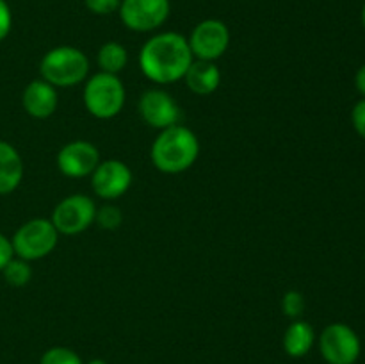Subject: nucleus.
I'll list each match as a JSON object with an SVG mask.
<instances>
[{
  "label": "nucleus",
  "mask_w": 365,
  "mask_h": 364,
  "mask_svg": "<svg viewBox=\"0 0 365 364\" xmlns=\"http://www.w3.org/2000/svg\"><path fill=\"white\" fill-rule=\"evenodd\" d=\"M195 61L187 38L178 32H160L143 45L139 66L150 81L157 84H171L184 79L185 71Z\"/></svg>",
  "instance_id": "nucleus-1"
},
{
  "label": "nucleus",
  "mask_w": 365,
  "mask_h": 364,
  "mask_svg": "<svg viewBox=\"0 0 365 364\" xmlns=\"http://www.w3.org/2000/svg\"><path fill=\"white\" fill-rule=\"evenodd\" d=\"M200 141L191 128L173 125L160 131L152 145V161L163 173H182L198 159Z\"/></svg>",
  "instance_id": "nucleus-2"
},
{
  "label": "nucleus",
  "mask_w": 365,
  "mask_h": 364,
  "mask_svg": "<svg viewBox=\"0 0 365 364\" xmlns=\"http://www.w3.org/2000/svg\"><path fill=\"white\" fill-rule=\"evenodd\" d=\"M89 71V59L75 46H57L48 50L39 63L41 79L53 88H73Z\"/></svg>",
  "instance_id": "nucleus-3"
},
{
  "label": "nucleus",
  "mask_w": 365,
  "mask_h": 364,
  "mask_svg": "<svg viewBox=\"0 0 365 364\" xmlns=\"http://www.w3.org/2000/svg\"><path fill=\"white\" fill-rule=\"evenodd\" d=\"M84 106L98 120H109L118 116L125 106V86L118 75H93L84 88Z\"/></svg>",
  "instance_id": "nucleus-4"
},
{
  "label": "nucleus",
  "mask_w": 365,
  "mask_h": 364,
  "mask_svg": "<svg viewBox=\"0 0 365 364\" xmlns=\"http://www.w3.org/2000/svg\"><path fill=\"white\" fill-rule=\"evenodd\" d=\"M59 241V232L53 223L45 218L29 220L14 232L11 245L14 256L25 261H38L53 252Z\"/></svg>",
  "instance_id": "nucleus-5"
},
{
  "label": "nucleus",
  "mask_w": 365,
  "mask_h": 364,
  "mask_svg": "<svg viewBox=\"0 0 365 364\" xmlns=\"http://www.w3.org/2000/svg\"><path fill=\"white\" fill-rule=\"evenodd\" d=\"M319 352L328 364H355L362 352V343L349 325L331 323L321 332Z\"/></svg>",
  "instance_id": "nucleus-6"
},
{
  "label": "nucleus",
  "mask_w": 365,
  "mask_h": 364,
  "mask_svg": "<svg viewBox=\"0 0 365 364\" xmlns=\"http://www.w3.org/2000/svg\"><path fill=\"white\" fill-rule=\"evenodd\" d=\"M96 206L86 195H71L61 200L53 209L50 221L59 234L75 236L84 232L95 221Z\"/></svg>",
  "instance_id": "nucleus-7"
},
{
  "label": "nucleus",
  "mask_w": 365,
  "mask_h": 364,
  "mask_svg": "<svg viewBox=\"0 0 365 364\" xmlns=\"http://www.w3.org/2000/svg\"><path fill=\"white\" fill-rule=\"evenodd\" d=\"M170 11V0H121L118 13L127 29L150 32L164 25Z\"/></svg>",
  "instance_id": "nucleus-8"
},
{
  "label": "nucleus",
  "mask_w": 365,
  "mask_h": 364,
  "mask_svg": "<svg viewBox=\"0 0 365 364\" xmlns=\"http://www.w3.org/2000/svg\"><path fill=\"white\" fill-rule=\"evenodd\" d=\"M192 57L202 61H216L227 52L230 45V31L227 25L216 18L203 20L192 29L187 38Z\"/></svg>",
  "instance_id": "nucleus-9"
},
{
  "label": "nucleus",
  "mask_w": 365,
  "mask_h": 364,
  "mask_svg": "<svg viewBox=\"0 0 365 364\" xmlns=\"http://www.w3.org/2000/svg\"><path fill=\"white\" fill-rule=\"evenodd\" d=\"M132 171L123 161L109 159L100 163L91 173L93 191L103 200H116L128 191Z\"/></svg>",
  "instance_id": "nucleus-10"
},
{
  "label": "nucleus",
  "mask_w": 365,
  "mask_h": 364,
  "mask_svg": "<svg viewBox=\"0 0 365 364\" xmlns=\"http://www.w3.org/2000/svg\"><path fill=\"white\" fill-rule=\"evenodd\" d=\"M139 114L153 128L173 127L180 121V107L170 93L163 89H148L139 100Z\"/></svg>",
  "instance_id": "nucleus-11"
},
{
  "label": "nucleus",
  "mask_w": 365,
  "mask_h": 364,
  "mask_svg": "<svg viewBox=\"0 0 365 364\" xmlns=\"http://www.w3.org/2000/svg\"><path fill=\"white\" fill-rule=\"evenodd\" d=\"M100 164V152L93 143L77 139L63 148L57 153V166L61 173L71 178L88 177L95 171V168Z\"/></svg>",
  "instance_id": "nucleus-12"
},
{
  "label": "nucleus",
  "mask_w": 365,
  "mask_h": 364,
  "mask_svg": "<svg viewBox=\"0 0 365 364\" xmlns=\"http://www.w3.org/2000/svg\"><path fill=\"white\" fill-rule=\"evenodd\" d=\"M21 103L29 116L45 120L52 116L57 109V91L52 84L45 82L43 79L29 82L27 88L21 95Z\"/></svg>",
  "instance_id": "nucleus-13"
},
{
  "label": "nucleus",
  "mask_w": 365,
  "mask_h": 364,
  "mask_svg": "<svg viewBox=\"0 0 365 364\" xmlns=\"http://www.w3.org/2000/svg\"><path fill=\"white\" fill-rule=\"evenodd\" d=\"M185 84L196 95H212L221 84V71L214 64V61H192L191 66L187 68L184 75Z\"/></svg>",
  "instance_id": "nucleus-14"
},
{
  "label": "nucleus",
  "mask_w": 365,
  "mask_h": 364,
  "mask_svg": "<svg viewBox=\"0 0 365 364\" xmlns=\"http://www.w3.org/2000/svg\"><path fill=\"white\" fill-rule=\"evenodd\" d=\"M24 178V161L11 143L0 139V195L13 193Z\"/></svg>",
  "instance_id": "nucleus-15"
},
{
  "label": "nucleus",
  "mask_w": 365,
  "mask_h": 364,
  "mask_svg": "<svg viewBox=\"0 0 365 364\" xmlns=\"http://www.w3.org/2000/svg\"><path fill=\"white\" fill-rule=\"evenodd\" d=\"M316 343V332L312 325L303 320H294L284 334V350L289 357H305Z\"/></svg>",
  "instance_id": "nucleus-16"
},
{
  "label": "nucleus",
  "mask_w": 365,
  "mask_h": 364,
  "mask_svg": "<svg viewBox=\"0 0 365 364\" xmlns=\"http://www.w3.org/2000/svg\"><path fill=\"white\" fill-rule=\"evenodd\" d=\"M127 49L118 41L103 43L98 52V64L106 74L118 75L125 66H127Z\"/></svg>",
  "instance_id": "nucleus-17"
},
{
  "label": "nucleus",
  "mask_w": 365,
  "mask_h": 364,
  "mask_svg": "<svg viewBox=\"0 0 365 364\" xmlns=\"http://www.w3.org/2000/svg\"><path fill=\"white\" fill-rule=\"evenodd\" d=\"M2 275L9 285H13V288H24V285H27L31 282L32 268L29 264V261L20 259V257H13L2 270Z\"/></svg>",
  "instance_id": "nucleus-18"
},
{
  "label": "nucleus",
  "mask_w": 365,
  "mask_h": 364,
  "mask_svg": "<svg viewBox=\"0 0 365 364\" xmlns=\"http://www.w3.org/2000/svg\"><path fill=\"white\" fill-rule=\"evenodd\" d=\"M39 364H84L78 353L66 346H52L39 359Z\"/></svg>",
  "instance_id": "nucleus-19"
},
{
  "label": "nucleus",
  "mask_w": 365,
  "mask_h": 364,
  "mask_svg": "<svg viewBox=\"0 0 365 364\" xmlns=\"http://www.w3.org/2000/svg\"><path fill=\"white\" fill-rule=\"evenodd\" d=\"M95 220L98 221V225L106 231H116L118 227L123 221V214H121L120 207L116 206H103L96 211Z\"/></svg>",
  "instance_id": "nucleus-20"
},
{
  "label": "nucleus",
  "mask_w": 365,
  "mask_h": 364,
  "mask_svg": "<svg viewBox=\"0 0 365 364\" xmlns=\"http://www.w3.org/2000/svg\"><path fill=\"white\" fill-rule=\"evenodd\" d=\"M282 309H284L285 316L291 320H298L305 310V298L299 291H287L282 298Z\"/></svg>",
  "instance_id": "nucleus-21"
},
{
  "label": "nucleus",
  "mask_w": 365,
  "mask_h": 364,
  "mask_svg": "<svg viewBox=\"0 0 365 364\" xmlns=\"http://www.w3.org/2000/svg\"><path fill=\"white\" fill-rule=\"evenodd\" d=\"M84 4L91 13L103 16L120 9L121 0H84Z\"/></svg>",
  "instance_id": "nucleus-22"
},
{
  "label": "nucleus",
  "mask_w": 365,
  "mask_h": 364,
  "mask_svg": "<svg viewBox=\"0 0 365 364\" xmlns=\"http://www.w3.org/2000/svg\"><path fill=\"white\" fill-rule=\"evenodd\" d=\"M351 121L356 134H359L362 139H365V98L359 100V102L355 103V107H353Z\"/></svg>",
  "instance_id": "nucleus-23"
},
{
  "label": "nucleus",
  "mask_w": 365,
  "mask_h": 364,
  "mask_svg": "<svg viewBox=\"0 0 365 364\" xmlns=\"http://www.w3.org/2000/svg\"><path fill=\"white\" fill-rule=\"evenodd\" d=\"M13 27V14H11L9 4L6 0H0V41L7 38Z\"/></svg>",
  "instance_id": "nucleus-24"
},
{
  "label": "nucleus",
  "mask_w": 365,
  "mask_h": 364,
  "mask_svg": "<svg viewBox=\"0 0 365 364\" xmlns=\"http://www.w3.org/2000/svg\"><path fill=\"white\" fill-rule=\"evenodd\" d=\"M13 257H14V252H13V245H11V239L6 238L4 234H0V273H2L6 264L9 263Z\"/></svg>",
  "instance_id": "nucleus-25"
},
{
  "label": "nucleus",
  "mask_w": 365,
  "mask_h": 364,
  "mask_svg": "<svg viewBox=\"0 0 365 364\" xmlns=\"http://www.w3.org/2000/svg\"><path fill=\"white\" fill-rule=\"evenodd\" d=\"M355 88L359 89L360 95L365 98V64L364 66L359 68V71H356L355 75Z\"/></svg>",
  "instance_id": "nucleus-26"
},
{
  "label": "nucleus",
  "mask_w": 365,
  "mask_h": 364,
  "mask_svg": "<svg viewBox=\"0 0 365 364\" xmlns=\"http://www.w3.org/2000/svg\"><path fill=\"white\" fill-rule=\"evenodd\" d=\"M86 364H107V363L103 359H91L89 363H86Z\"/></svg>",
  "instance_id": "nucleus-27"
},
{
  "label": "nucleus",
  "mask_w": 365,
  "mask_h": 364,
  "mask_svg": "<svg viewBox=\"0 0 365 364\" xmlns=\"http://www.w3.org/2000/svg\"><path fill=\"white\" fill-rule=\"evenodd\" d=\"M360 20H362V25H364V29H365V4H364V7H362V13H360Z\"/></svg>",
  "instance_id": "nucleus-28"
}]
</instances>
